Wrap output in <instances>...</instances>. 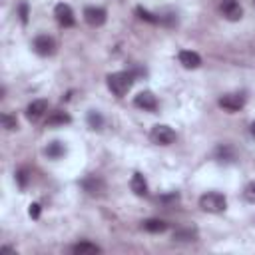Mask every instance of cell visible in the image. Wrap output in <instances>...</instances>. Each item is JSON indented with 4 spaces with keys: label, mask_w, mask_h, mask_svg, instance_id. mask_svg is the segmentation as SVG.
I'll list each match as a JSON object with an SVG mask.
<instances>
[{
    "label": "cell",
    "mask_w": 255,
    "mask_h": 255,
    "mask_svg": "<svg viewBox=\"0 0 255 255\" xmlns=\"http://www.w3.org/2000/svg\"><path fill=\"white\" fill-rule=\"evenodd\" d=\"M70 122H72V118H70L66 112H62V110H56V112H52V114L48 116V120H46V126L54 128V126H64V124H70Z\"/></svg>",
    "instance_id": "cell-15"
},
{
    "label": "cell",
    "mask_w": 255,
    "mask_h": 255,
    "mask_svg": "<svg viewBox=\"0 0 255 255\" xmlns=\"http://www.w3.org/2000/svg\"><path fill=\"white\" fill-rule=\"evenodd\" d=\"M2 126H4V129H8V131H14L16 128H18V122H16V118L14 116H10V114H2Z\"/></svg>",
    "instance_id": "cell-22"
},
{
    "label": "cell",
    "mask_w": 255,
    "mask_h": 255,
    "mask_svg": "<svg viewBox=\"0 0 255 255\" xmlns=\"http://www.w3.org/2000/svg\"><path fill=\"white\" fill-rule=\"evenodd\" d=\"M243 195H245V199H247L249 203H255V181H251V183L245 187Z\"/></svg>",
    "instance_id": "cell-23"
},
{
    "label": "cell",
    "mask_w": 255,
    "mask_h": 255,
    "mask_svg": "<svg viewBox=\"0 0 255 255\" xmlns=\"http://www.w3.org/2000/svg\"><path fill=\"white\" fill-rule=\"evenodd\" d=\"M141 227H143L145 231H149V233H163V231L167 229V223H165L163 219L151 217V219H145V221L141 223Z\"/></svg>",
    "instance_id": "cell-16"
},
{
    "label": "cell",
    "mask_w": 255,
    "mask_h": 255,
    "mask_svg": "<svg viewBox=\"0 0 255 255\" xmlns=\"http://www.w3.org/2000/svg\"><path fill=\"white\" fill-rule=\"evenodd\" d=\"M54 16H56L58 24L64 26V28H72V26L76 24V18H74L72 8H70L68 4H64V2L56 4V8H54Z\"/></svg>",
    "instance_id": "cell-4"
},
{
    "label": "cell",
    "mask_w": 255,
    "mask_h": 255,
    "mask_svg": "<svg viewBox=\"0 0 255 255\" xmlns=\"http://www.w3.org/2000/svg\"><path fill=\"white\" fill-rule=\"evenodd\" d=\"M219 106L227 112H239L245 106V96L241 94H225L219 98Z\"/></svg>",
    "instance_id": "cell-6"
},
{
    "label": "cell",
    "mask_w": 255,
    "mask_h": 255,
    "mask_svg": "<svg viewBox=\"0 0 255 255\" xmlns=\"http://www.w3.org/2000/svg\"><path fill=\"white\" fill-rule=\"evenodd\" d=\"M82 187H84V191H88L90 195H102V193L106 191V183H104V179L98 177V175H88V177H84V179H82Z\"/></svg>",
    "instance_id": "cell-9"
},
{
    "label": "cell",
    "mask_w": 255,
    "mask_h": 255,
    "mask_svg": "<svg viewBox=\"0 0 255 255\" xmlns=\"http://www.w3.org/2000/svg\"><path fill=\"white\" fill-rule=\"evenodd\" d=\"M221 14H223L229 22H237V20H241V16H243V8H241V4H239L237 0H223V2H221Z\"/></svg>",
    "instance_id": "cell-7"
},
{
    "label": "cell",
    "mask_w": 255,
    "mask_h": 255,
    "mask_svg": "<svg viewBox=\"0 0 255 255\" xmlns=\"http://www.w3.org/2000/svg\"><path fill=\"white\" fill-rule=\"evenodd\" d=\"M18 16H20V22H22V24L28 22V4H26V2H22V4L18 6Z\"/></svg>",
    "instance_id": "cell-24"
},
{
    "label": "cell",
    "mask_w": 255,
    "mask_h": 255,
    "mask_svg": "<svg viewBox=\"0 0 255 255\" xmlns=\"http://www.w3.org/2000/svg\"><path fill=\"white\" fill-rule=\"evenodd\" d=\"M28 211H30V217H34V219H38V217H40V205H38V203H32Z\"/></svg>",
    "instance_id": "cell-26"
},
{
    "label": "cell",
    "mask_w": 255,
    "mask_h": 255,
    "mask_svg": "<svg viewBox=\"0 0 255 255\" xmlns=\"http://www.w3.org/2000/svg\"><path fill=\"white\" fill-rule=\"evenodd\" d=\"M215 153H217V159L219 161H233L235 159V153H233V149L229 145H219Z\"/></svg>",
    "instance_id": "cell-20"
},
{
    "label": "cell",
    "mask_w": 255,
    "mask_h": 255,
    "mask_svg": "<svg viewBox=\"0 0 255 255\" xmlns=\"http://www.w3.org/2000/svg\"><path fill=\"white\" fill-rule=\"evenodd\" d=\"M133 106H137V108H141L145 112H155L157 110V100H155V96L151 92L145 90V92H139L133 98Z\"/></svg>",
    "instance_id": "cell-10"
},
{
    "label": "cell",
    "mask_w": 255,
    "mask_h": 255,
    "mask_svg": "<svg viewBox=\"0 0 255 255\" xmlns=\"http://www.w3.org/2000/svg\"><path fill=\"white\" fill-rule=\"evenodd\" d=\"M135 14H137V16L141 18V20L149 22V24H159V16L151 14L149 10H145V8H141V6H137V8H135Z\"/></svg>",
    "instance_id": "cell-21"
},
{
    "label": "cell",
    "mask_w": 255,
    "mask_h": 255,
    "mask_svg": "<svg viewBox=\"0 0 255 255\" xmlns=\"http://www.w3.org/2000/svg\"><path fill=\"white\" fill-rule=\"evenodd\" d=\"M131 86H133V74L131 72H114V74L108 76V88L118 98L128 94V90Z\"/></svg>",
    "instance_id": "cell-1"
},
{
    "label": "cell",
    "mask_w": 255,
    "mask_h": 255,
    "mask_svg": "<svg viewBox=\"0 0 255 255\" xmlns=\"http://www.w3.org/2000/svg\"><path fill=\"white\" fill-rule=\"evenodd\" d=\"M149 139L153 143H157V145H169V143L175 141V131L169 126H165V124H157V126L151 128Z\"/></svg>",
    "instance_id": "cell-3"
},
{
    "label": "cell",
    "mask_w": 255,
    "mask_h": 255,
    "mask_svg": "<svg viewBox=\"0 0 255 255\" xmlns=\"http://www.w3.org/2000/svg\"><path fill=\"white\" fill-rule=\"evenodd\" d=\"M195 237H197V233H195V229H177L175 233H173V241H195Z\"/></svg>",
    "instance_id": "cell-19"
},
{
    "label": "cell",
    "mask_w": 255,
    "mask_h": 255,
    "mask_svg": "<svg viewBox=\"0 0 255 255\" xmlns=\"http://www.w3.org/2000/svg\"><path fill=\"white\" fill-rule=\"evenodd\" d=\"M199 207L203 211H207V213H221L227 207V199H225V195H221L217 191H209V193L201 195Z\"/></svg>",
    "instance_id": "cell-2"
},
{
    "label": "cell",
    "mask_w": 255,
    "mask_h": 255,
    "mask_svg": "<svg viewBox=\"0 0 255 255\" xmlns=\"http://www.w3.org/2000/svg\"><path fill=\"white\" fill-rule=\"evenodd\" d=\"M129 187H131V191H133L135 195H139V197L147 195V181H145V179H143V175H141V173H137V171L131 175Z\"/></svg>",
    "instance_id": "cell-13"
},
{
    "label": "cell",
    "mask_w": 255,
    "mask_h": 255,
    "mask_svg": "<svg viewBox=\"0 0 255 255\" xmlns=\"http://www.w3.org/2000/svg\"><path fill=\"white\" fill-rule=\"evenodd\" d=\"M102 249L96 245V243H90V241H80L72 247V253L74 255H94V253H100Z\"/></svg>",
    "instance_id": "cell-14"
},
{
    "label": "cell",
    "mask_w": 255,
    "mask_h": 255,
    "mask_svg": "<svg viewBox=\"0 0 255 255\" xmlns=\"http://www.w3.org/2000/svg\"><path fill=\"white\" fill-rule=\"evenodd\" d=\"M16 181H18L20 187H26V183H28V171H26V169L16 171Z\"/></svg>",
    "instance_id": "cell-25"
},
{
    "label": "cell",
    "mask_w": 255,
    "mask_h": 255,
    "mask_svg": "<svg viewBox=\"0 0 255 255\" xmlns=\"http://www.w3.org/2000/svg\"><path fill=\"white\" fill-rule=\"evenodd\" d=\"M32 48H34V52H36V54H40V56H52V54H54V50H56V44H54V40H52L50 36L40 34V36H36V38H34Z\"/></svg>",
    "instance_id": "cell-5"
},
{
    "label": "cell",
    "mask_w": 255,
    "mask_h": 255,
    "mask_svg": "<svg viewBox=\"0 0 255 255\" xmlns=\"http://www.w3.org/2000/svg\"><path fill=\"white\" fill-rule=\"evenodd\" d=\"M249 131H251V135H253V137H255V122H253V124H251V128H249Z\"/></svg>",
    "instance_id": "cell-27"
},
{
    "label": "cell",
    "mask_w": 255,
    "mask_h": 255,
    "mask_svg": "<svg viewBox=\"0 0 255 255\" xmlns=\"http://www.w3.org/2000/svg\"><path fill=\"white\" fill-rule=\"evenodd\" d=\"M46 110H48V102H46V100H34V102L28 104V108H26V118H28L30 122H36V120H40V118L46 114Z\"/></svg>",
    "instance_id": "cell-12"
},
{
    "label": "cell",
    "mask_w": 255,
    "mask_h": 255,
    "mask_svg": "<svg viewBox=\"0 0 255 255\" xmlns=\"http://www.w3.org/2000/svg\"><path fill=\"white\" fill-rule=\"evenodd\" d=\"M177 60H179V64H181L183 68H187V70H195V68L201 66L199 54H197V52H191V50H181V52L177 54Z\"/></svg>",
    "instance_id": "cell-11"
},
{
    "label": "cell",
    "mask_w": 255,
    "mask_h": 255,
    "mask_svg": "<svg viewBox=\"0 0 255 255\" xmlns=\"http://www.w3.org/2000/svg\"><path fill=\"white\" fill-rule=\"evenodd\" d=\"M106 10L104 8H100V6H88L86 10H84V20L90 24V26H94V28H98V26H102L104 22H106Z\"/></svg>",
    "instance_id": "cell-8"
},
{
    "label": "cell",
    "mask_w": 255,
    "mask_h": 255,
    "mask_svg": "<svg viewBox=\"0 0 255 255\" xmlns=\"http://www.w3.org/2000/svg\"><path fill=\"white\" fill-rule=\"evenodd\" d=\"M64 153H66V147H64L62 141H52V143H48V147H46V155H48L50 159H58V157H62Z\"/></svg>",
    "instance_id": "cell-17"
},
{
    "label": "cell",
    "mask_w": 255,
    "mask_h": 255,
    "mask_svg": "<svg viewBox=\"0 0 255 255\" xmlns=\"http://www.w3.org/2000/svg\"><path fill=\"white\" fill-rule=\"evenodd\" d=\"M88 124L92 129H102L104 128V116L98 110H90L88 112Z\"/></svg>",
    "instance_id": "cell-18"
}]
</instances>
